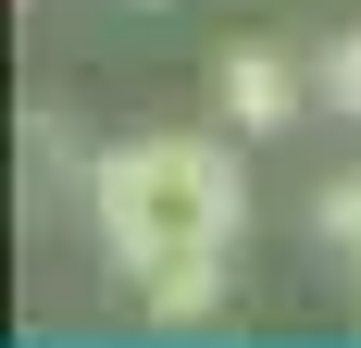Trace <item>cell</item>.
<instances>
[{
    "label": "cell",
    "instance_id": "3957f363",
    "mask_svg": "<svg viewBox=\"0 0 361 348\" xmlns=\"http://www.w3.org/2000/svg\"><path fill=\"white\" fill-rule=\"evenodd\" d=\"M137 299H149V323H200V311L224 299V261H175V274H149Z\"/></svg>",
    "mask_w": 361,
    "mask_h": 348
},
{
    "label": "cell",
    "instance_id": "5b68a950",
    "mask_svg": "<svg viewBox=\"0 0 361 348\" xmlns=\"http://www.w3.org/2000/svg\"><path fill=\"white\" fill-rule=\"evenodd\" d=\"M312 87H324V112H361V25H349V37H324Z\"/></svg>",
    "mask_w": 361,
    "mask_h": 348
},
{
    "label": "cell",
    "instance_id": "6da1fadb",
    "mask_svg": "<svg viewBox=\"0 0 361 348\" xmlns=\"http://www.w3.org/2000/svg\"><path fill=\"white\" fill-rule=\"evenodd\" d=\"M87 211H100V237L125 274H175V261H224L237 224H250V187L224 162V137L200 125H162V137H125L87 162Z\"/></svg>",
    "mask_w": 361,
    "mask_h": 348
},
{
    "label": "cell",
    "instance_id": "7a4b0ae2",
    "mask_svg": "<svg viewBox=\"0 0 361 348\" xmlns=\"http://www.w3.org/2000/svg\"><path fill=\"white\" fill-rule=\"evenodd\" d=\"M212 100L237 137H274L299 100H312V75H299V50H274V37H224L212 50Z\"/></svg>",
    "mask_w": 361,
    "mask_h": 348
},
{
    "label": "cell",
    "instance_id": "277c9868",
    "mask_svg": "<svg viewBox=\"0 0 361 348\" xmlns=\"http://www.w3.org/2000/svg\"><path fill=\"white\" fill-rule=\"evenodd\" d=\"M312 237H324L336 261H361V174H336L324 199H312Z\"/></svg>",
    "mask_w": 361,
    "mask_h": 348
},
{
    "label": "cell",
    "instance_id": "8992f818",
    "mask_svg": "<svg viewBox=\"0 0 361 348\" xmlns=\"http://www.w3.org/2000/svg\"><path fill=\"white\" fill-rule=\"evenodd\" d=\"M349 274H361V261H349Z\"/></svg>",
    "mask_w": 361,
    "mask_h": 348
}]
</instances>
